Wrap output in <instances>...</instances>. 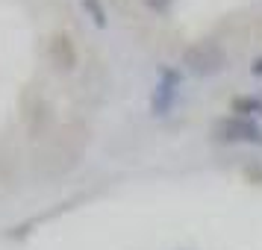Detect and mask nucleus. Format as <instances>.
<instances>
[{
    "instance_id": "f257e3e1",
    "label": "nucleus",
    "mask_w": 262,
    "mask_h": 250,
    "mask_svg": "<svg viewBox=\"0 0 262 250\" xmlns=\"http://www.w3.org/2000/svg\"><path fill=\"white\" fill-rule=\"evenodd\" d=\"M183 65L198 77H215L227 68V50L212 38H203L183 50Z\"/></svg>"
},
{
    "instance_id": "f03ea898",
    "label": "nucleus",
    "mask_w": 262,
    "mask_h": 250,
    "mask_svg": "<svg viewBox=\"0 0 262 250\" xmlns=\"http://www.w3.org/2000/svg\"><path fill=\"white\" fill-rule=\"evenodd\" d=\"M218 139L221 142H248V144H262V130L248 118H224L218 121Z\"/></svg>"
},
{
    "instance_id": "7ed1b4c3",
    "label": "nucleus",
    "mask_w": 262,
    "mask_h": 250,
    "mask_svg": "<svg viewBox=\"0 0 262 250\" xmlns=\"http://www.w3.org/2000/svg\"><path fill=\"white\" fill-rule=\"evenodd\" d=\"M48 56H50V62H53L59 71H71V68H77V48H74V38L68 36V33H56V36H50Z\"/></svg>"
},
{
    "instance_id": "20e7f679",
    "label": "nucleus",
    "mask_w": 262,
    "mask_h": 250,
    "mask_svg": "<svg viewBox=\"0 0 262 250\" xmlns=\"http://www.w3.org/2000/svg\"><path fill=\"white\" fill-rule=\"evenodd\" d=\"M233 112H242V115H262V100H256V97H236V100H233Z\"/></svg>"
},
{
    "instance_id": "39448f33",
    "label": "nucleus",
    "mask_w": 262,
    "mask_h": 250,
    "mask_svg": "<svg viewBox=\"0 0 262 250\" xmlns=\"http://www.w3.org/2000/svg\"><path fill=\"white\" fill-rule=\"evenodd\" d=\"M83 9L89 15H92V21H95V27H106V9H103V3L100 0H83Z\"/></svg>"
},
{
    "instance_id": "423d86ee",
    "label": "nucleus",
    "mask_w": 262,
    "mask_h": 250,
    "mask_svg": "<svg viewBox=\"0 0 262 250\" xmlns=\"http://www.w3.org/2000/svg\"><path fill=\"white\" fill-rule=\"evenodd\" d=\"M142 3L156 15H168L171 12V6H174V0H142Z\"/></svg>"
},
{
    "instance_id": "0eeeda50",
    "label": "nucleus",
    "mask_w": 262,
    "mask_h": 250,
    "mask_svg": "<svg viewBox=\"0 0 262 250\" xmlns=\"http://www.w3.org/2000/svg\"><path fill=\"white\" fill-rule=\"evenodd\" d=\"M250 74H253V77H262V56L256 62H253V68H250Z\"/></svg>"
}]
</instances>
